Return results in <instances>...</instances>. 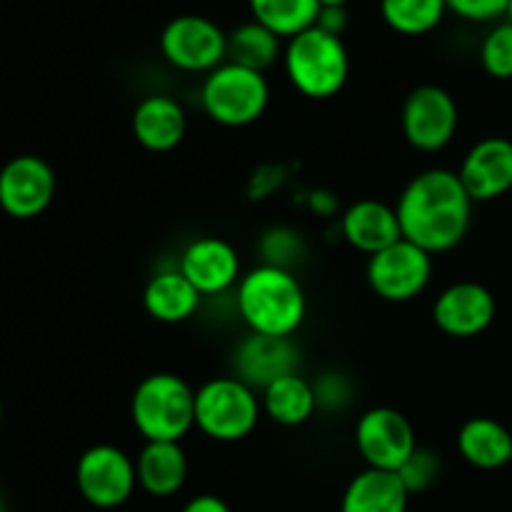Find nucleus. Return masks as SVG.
Wrapping results in <instances>:
<instances>
[{
	"instance_id": "7",
	"label": "nucleus",
	"mask_w": 512,
	"mask_h": 512,
	"mask_svg": "<svg viewBox=\"0 0 512 512\" xmlns=\"http://www.w3.org/2000/svg\"><path fill=\"white\" fill-rule=\"evenodd\" d=\"M460 128V108L453 95L433 83L418 85L400 108V130L418 153H440L455 140Z\"/></svg>"
},
{
	"instance_id": "15",
	"label": "nucleus",
	"mask_w": 512,
	"mask_h": 512,
	"mask_svg": "<svg viewBox=\"0 0 512 512\" xmlns=\"http://www.w3.org/2000/svg\"><path fill=\"white\" fill-rule=\"evenodd\" d=\"M473 203H493L512 193V140L488 135L470 145L458 168Z\"/></svg>"
},
{
	"instance_id": "25",
	"label": "nucleus",
	"mask_w": 512,
	"mask_h": 512,
	"mask_svg": "<svg viewBox=\"0 0 512 512\" xmlns=\"http://www.w3.org/2000/svg\"><path fill=\"white\" fill-rule=\"evenodd\" d=\"M253 20L273 30L278 38L290 40L293 35L313 28L320 15V0H248Z\"/></svg>"
},
{
	"instance_id": "37",
	"label": "nucleus",
	"mask_w": 512,
	"mask_h": 512,
	"mask_svg": "<svg viewBox=\"0 0 512 512\" xmlns=\"http://www.w3.org/2000/svg\"><path fill=\"white\" fill-rule=\"evenodd\" d=\"M0 512H3V500H0Z\"/></svg>"
},
{
	"instance_id": "38",
	"label": "nucleus",
	"mask_w": 512,
	"mask_h": 512,
	"mask_svg": "<svg viewBox=\"0 0 512 512\" xmlns=\"http://www.w3.org/2000/svg\"><path fill=\"white\" fill-rule=\"evenodd\" d=\"M510 195H512V193H510Z\"/></svg>"
},
{
	"instance_id": "36",
	"label": "nucleus",
	"mask_w": 512,
	"mask_h": 512,
	"mask_svg": "<svg viewBox=\"0 0 512 512\" xmlns=\"http://www.w3.org/2000/svg\"><path fill=\"white\" fill-rule=\"evenodd\" d=\"M0 420H3V403H0Z\"/></svg>"
},
{
	"instance_id": "10",
	"label": "nucleus",
	"mask_w": 512,
	"mask_h": 512,
	"mask_svg": "<svg viewBox=\"0 0 512 512\" xmlns=\"http://www.w3.org/2000/svg\"><path fill=\"white\" fill-rule=\"evenodd\" d=\"M430 278H433V255L405 238L370 255L365 265V280L370 290L385 303H410L425 293Z\"/></svg>"
},
{
	"instance_id": "18",
	"label": "nucleus",
	"mask_w": 512,
	"mask_h": 512,
	"mask_svg": "<svg viewBox=\"0 0 512 512\" xmlns=\"http://www.w3.org/2000/svg\"><path fill=\"white\" fill-rule=\"evenodd\" d=\"M133 138L148 153H170L188 133V115L175 98L163 93L140 100L130 118Z\"/></svg>"
},
{
	"instance_id": "17",
	"label": "nucleus",
	"mask_w": 512,
	"mask_h": 512,
	"mask_svg": "<svg viewBox=\"0 0 512 512\" xmlns=\"http://www.w3.org/2000/svg\"><path fill=\"white\" fill-rule=\"evenodd\" d=\"M340 233L345 243L363 255H375L403 240L395 205L383 200H355L340 215Z\"/></svg>"
},
{
	"instance_id": "4",
	"label": "nucleus",
	"mask_w": 512,
	"mask_h": 512,
	"mask_svg": "<svg viewBox=\"0 0 512 512\" xmlns=\"http://www.w3.org/2000/svg\"><path fill=\"white\" fill-rule=\"evenodd\" d=\"M285 78L310 100L335 98L350 75V55L340 35L313 28L293 35L283 48Z\"/></svg>"
},
{
	"instance_id": "13",
	"label": "nucleus",
	"mask_w": 512,
	"mask_h": 512,
	"mask_svg": "<svg viewBox=\"0 0 512 512\" xmlns=\"http://www.w3.org/2000/svg\"><path fill=\"white\" fill-rule=\"evenodd\" d=\"M498 318V300L478 280H458L440 290L433 303V323L448 338H478Z\"/></svg>"
},
{
	"instance_id": "35",
	"label": "nucleus",
	"mask_w": 512,
	"mask_h": 512,
	"mask_svg": "<svg viewBox=\"0 0 512 512\" xmlns=\"http://www.w3.org/2000/svg\"><path fill=\"white\" fill-rule=\"evenodd\" d=\"M505 20H508V23H512V0L508 3V10H505Z\"/></svg>"
},
{
	"instance_id": "28",
	"label": "nucleus",
	"mask_w": 512,
	"mask_h": 512,
	"mask_svg": "<svg viewBox=\"0 0 512 512\" xmlns=\"http://www.w3.org/2000/svg\"><path fill=\"white\" fill-rule=\"evenodd\" d=\"M303 238L290 228H270L268 233L260 238V255H263L265 265H275V268L293 270V265L303 258Z\"/></svg>"
},
{
	"instance_id": "3",
	"label": "nucleus",
	"mask_w": 512,
	"mask_h": 512,
	"mask_svg": "<svg viewBox=\"0 0 512 512\" xmlns=\"http://www.w3.org/2000/svg\"><path fill=\"white\" fill-rule=\"evenodd\" d=\"M130 420L145 443H180L195 428V390L175 373L148 375L135 385Z\"/></svg>"
},
{
	"instance_id": "1",
	"label": "nucleus",
	"mask_w": 512,
	"mask_h": 512,
	"mask_svg": "<svg viewBox=\"0 0 512 512\" xmlns=\"http://www.w3.org/2000/svg\"><path fill=\"white\" fill-rule=\"evenodd\" d=\"M473 205L458 170L428 168L405 183L395 213L403 238L435 258L468 238Z\"/></svg>"
},
{
	"instance_id": "20",
	"label": "nucleus",
	"mask_w": 512,
	"mask_h": 512,
	"mask_svg": "<svg viewBox=\"0 0 512 512\" xmlns=\"http://www.w3.org/2000/svg\"><path fill=\"white\" fill-rule=\"evenodd\" d=\"M455 445L460 458L478 470H500L512 463V428L488 415L465 420Z\"/></svg>"
},
{
	"instance_id": "22",
	"label": "nucleus",
	"mask_w": 512,
	"mask_h": 512,
	"mask_svg": "<svg viewBox=\"0 0 512 512\" xmlns=\"http://www.w3.org/2000/svg\"><path fill=\"white\" fill-rule=\"evenodd\" d=\"M410 493L398 473L365 468L355 475L340 500V512H408Z\"/></svg>"
},
{
	"instance_id": "24",
	"label": "nucleus",
	"mask_w": 512,
	"mask_h": 512,
	"mask_svg": "<svg viewBox=\"0 0 512 512\" xmlns=\"http://www.w3.org/2000/svg\"><path fill=\"white\" fill-rule=\"evenodd\" d=\"M283 58V38L270 28L260 25L258 20L240 23L233 33L228 35V60L230 63L245 65L265 73L275 60Z\"/></svg>"
},
{
	"instance_id": "2",
	"label": "nucleus",
	"mask_w": 512,
	"mask_h": 512,
	"mask_svg": "<svg viewBox=\"0 0 512 512\" xmlns=\"http://www.w3.org/2000/svg\"><path fill=\"white\" fill-rule=\"evenodd\" d=\"M235 305L248 333L293 338L308 315V298L293 270L255 265L235 288Z\"/></svg>"
},
{
	"instance_id": "19",
	"label": "nucleus",
	"mask_w": 512,
	"mask_h": 512,
	"mask_svg": "<svg viewBox=\"0 0 512 512\" xmlns=\"http://www.w3.org/2000/svg\"><path fill=\"white\" fill-rule=\"evenodd\" d=\"M203 305V295L175 268L158 270L143 288V308L153 320L178 325L193 318Z\"/></svg>"
},
{
	"instance_id": "8",
	"label": "nucleus",
	"mask_w": 512,
	"mask_h": 512,
	"mask_svg": "<svg viewBox=\"0 0 512 512\" xmlns=\"http://www.w3.org/2000/svg\"><path fill=\"white\" fill-rule=\"evenodd\" d=\"M75 485L80 498L98 510H113L128 503L138 488L135 460L110 443L85 450L75 465Z\"/></svg>"
},
{
	"instance_id": "33",
	"label": "nucleus",
	"mask_w": 512,
	"mask_h": 512,
	"mask_svg": "<svg viewBox=\"0 0 512 512\" xmlns=\"http://www.w3.org/2000/svg\"><path fill=\"white\" fill-rule=\"evenodd\" d=\"M180 512H233V510H230L228 503H225L223 498H218V495H198V498L188 500L185 508Z\"/></svg>"
},
{
	"instance_id": "12",
	"label": "nucleus",
	"mask_w": 512,
	"mask_h": 512,
	"mask_svg": "<svg viewBox=\"0 0 512 512\" xmlns=\"http://www.w3.org/2000/svg\"><path fill=\"white\" fill-rule=\"evenodd\" d=\"M58 178L48 160L38 155H15L0 168V208L15 220H30L50 208Z\"/></svg>"
},
{
	"instance_id": "26",
	"label": "nucleus",
	"mask_w": 512,
	"mask_h": 512,
	"mask_svg": "<svg viewBox=\"0 0 512 512\" xmlns=\"http://www.w3.org/2000/svg\"><path fill=\"white\" fill-rule=\"evenodd\" d=\"M385 25L398 35L418 38L438 28L448 15L445 0H380Z\"/></svg>"
},
{
	"instance_id": "5",
	"label": "nucleus",
	"mask_w": 512,
	"mask_h": 512,
	"mask_svg": "<svg viewBox=\"0 0 512 512\" xmlns=\"http://www.w3.org/2000/svg\"><path fill=\"white\" fill-rule=\"evenodd\" d=\"M263 418L258 390L235 375L210 378L195 390V428L215 443L250 438Z\"/></svg>"
},
{
	"instance_id": "27",
	"label": "nucleus",
	"mask_w": 512,
	"mask_h": 512,
	"mask_svg": "<svg viewBox=\"0 0 512 512\" xmlns=\"http://www.w3.org/2000/svg\"><path fill=\"white\" fill-rule=\"evenodd\" d=\"M480 65L495 80H512V23L498 20L480 40Z\"/></svg>"
},
{
	"instance_id": "16",
	"label": "nucleus",
	"mask_w": 512,
	"mask_h": 512,
	"mask_svg": "<svg viewBox=\"0 0 512 512\" xmlns=\"http://www.w3.org/2000/svg\"><path fill=\"white\" fill-rule=\"evenodd\" d=\"M300 350L293 338L248 333L233 350V375L253 390H265L278 378L298 373Z\"/></svg>"
},
{
	"instance_id": "6",
	"label": "nucleus",
	"mask_w": 512,
	"mask_h": 512,
	"mask_svg": "<svg viewBox=\"0 0 512 512\" xmlns=\"http://www.w3.org/2000/svg\"><path fill=\"white\" fill-rule=\"evenodd\" d=\"M200 105L203 113L223 128H248L268 110L270 83L260 70L225 60L203 78Z\"/></svg>"
},
{
	"instance_id": "34",
	"label": "nucleus",
	"mask_w": 512,
	"mask_h": 512,
	"mask_svg": "<svg viewBox=\"0 0 512 512\" xmlns=\"http://www.w3.org/2000/svg\"><path fill=\"white\" fill-rule=\"evenodd\" d=\"M350 0H320L323 8H348Z\"/></svg>"
},
{
	"instance_id": "31",
	"label": "nucleus",
	"mask_w": 512,
	"mask_h": 512,
	"mask_svg": "<svg viewBox=\"0 0 512 512\" xmlns=\"http://www.w3.org/2000/svg\"><path fill=\"white\" fill-rule=\"evenodd\" d=\"M445 3L448 13H455L468 23H498L505 18L510 0H445Z\"/></svg>"
},
{
	"instance_id": "30",
	"label": "nucleus",
	"mask_w": 512,
	"mask_h": 512,
	"mask_svg": "<svg viewBox=\"0 0 512 512\" xmlns=\"http://www.w3.org/2000/svg\"><path fill=\"white\" fill-rule=\"evenodd\" d=\"M313 390L318 410H325V413H340L353 403V385L340 373H323L318 380H313Z\"/></svg>"
},
{
	"instance_id": "11",
	"label": "nucleus",
	"mask_w": 512,
	"mask_h": 512,
	"mask_svg": "<svg viewBox=\"0 0 512 512\" xmlns=\"http://www.w3.org/2000/svg\"><path fill=\"white\" fill-rule=\"evenodd\" d=\"M355 448L368 468L398 473L418 450V438L400 410L378 405L365 410L355 423Z\"/></svg>"
},
{
	"instance_id": "29",
	"label": "nucleus",
	"mask_w": 512,
	"mask_h": 512,
	"mask_svg": "<svg viewBox=\"0 0 512 512\" xmlns=\"http://www.w3.org/2000/svg\"><path fill=\"white\" fill-rule=\"evenodd\" d=\"M398 475L410 495L425 493L440 478V455L418 445V450L410 455L408 463L398 470Z\"/></svg>"
},
{
	"instance_id": "9",
	"label": "nucleus",
	"mask_w": 512,
	"mask_h": 512,
	"mask_svg": "<svg viewBox=\"0 0 512 512\" xmlns=\"http://www.w3.org/2000/svg\"><path fill=\"white\" fill-rule=\"evenodd\" d=\"M165 63L183 73H213L228 60V33L205 15H178L160 33Z\"/></svg>"
},
{
	"instance_id": "14",
	"label": "nucleus",
	"mask_w": 512,
	"mask_h": 512,
	"mask_svg": "<svg viewBox=\"0 0 512 512\" xmlns=\"http://www.w3.org/2000/svg\"><path fill=\"white\" fill-rule=\"evenodd\" d=\"M178 270L203 298L228 293L230 288H238L243 278V263L235 245L215 235L190 240L180 253Z\"/></svg>"
},
{
	"instance_id": "32",
	"label": "nucleus",
	"mask_w": 512,
	"mask_h": 512,
	"mask_svg": "<svg viewBox=\"0 0 512 512\" xmlns=\"http://www.w3.org/2000/svg\"><path fill=\"white\" fill-rule=\"evenodd\" d=\"M315 25L343 38V30L348 28V8H320Z\"/></svg>"
},
{
	"instance_id": "23",
	"label": "nucleus",
	"mask_w": 512,
	"mask_h": 512,
	"mask_svg": "<svg viewBox=\"0 0 512 512\" xmlns=\"http://www.w3.org/2000/svg\"><path fill=\"white\" fill-rule=\"evenodd\" d=\"M260 405H263L265 418L283 428H300L318 413L313 383L300 373L285 375L260 390Z\"/></svg>"
},
{
	"instance_id": "21",
	"label": "nucleus",
	"mask_w": 512,
	"mask_h": 512,
	"mask_svg": "<svg viewBox=\"0 0 512 512\" xmlns=\"http://www.w3.org/2000/svg\"><path fill=\"white\" fill-rule=\"evenodd\" d=\"M138 488L153 498H173L188 480V455L180 443H145L135 458Z\"/></svg>"
}]
</instances>
